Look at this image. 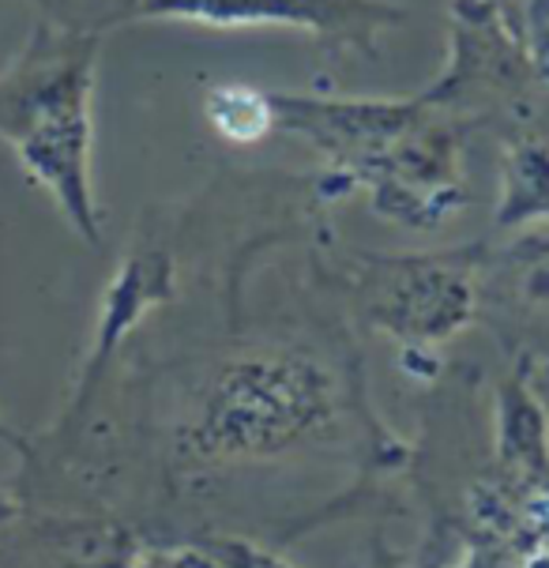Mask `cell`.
Instances as JSON below:
<instances>
[{
    "label": "cell",
    "instance_id": "obj_1",
    "mask_svg": "<svg viewBox=\"0 0 549 568\" xmlns=\"http://www.w3.org/2000/svg\"><path fill=\"white\" fill-rule=\"evenodd\" d=\"M94 34L80 27H34L0 69V143L61 204L87 245H99L91 200V83Z\"/></svg>",
    "mask_w": 549,
    "mask_h": 568
},
{
    "label": "cell",
    "instance_id": "obj_2",
    "mask_svg": "<svg viewBox=\"0 0 549 568\" xmlns=\"http://www.w3.org/2000/svg\"><path fill=\"white\" fill-rule=\"evenodd\" d=\"M332 410V384L309 358L256 354L218 373L177 445L200 464L272 459L327 426Z\"/></svg>",
    "mask_w": 549,
    "mask_h": 568
},
{
    "label": "cell",
    "instance_id": "obj_3",
    "mask_svg": "<svg viewBox=\"0 0 549 568\" xmlns=\"http://www.w3.org/2000/svg\"><path fill=\"white\" fill-rule=\"evenodd\" d=\"M8 531V557L27 568H129L143 546L140 538L102 513H57V508H27Z\"/></svg>",
    "mask_w": 549,
    "mask_h": 568
},
{
    "label": "cell",
    "instance_id": "obj_4",
    "mask_svg": "<svg viewBox=\"0 0 549 568\" xmlns=\"http://www.w3.org/2000/svg\"><path fill=\"white\" fill-rule=\"evenodd\" d=\"M207 121L218 136L234 143H253L272 129V105L253 87H215L207 99Z\"/></svg>",
    "mask_w": 549,
    "mask_h": 568
},
{
    "label": "cell",
    "instance_id": "obj_5",
    "mask_svg": "<svg viewBox=\"0 0 549 568\" xmlns=\"http://www.w3.org/2000/svg\"><path fill=\"white\" fill-rule=\"evenodd\" d=\"M200 546L215 557L218 568H294L283 557L260 550L253 542H241V538H204Z\"/></svg>",
    "mask_w": 549,
    "mask_h": 568
},
{
    "label": "cell",
    "instance_id": "obj_6",
    "mask_svg": "<svg viewBox=\"0 0 549 568\" xmlns=\"http://www.w3.org/2000/svg\"><path fill=\"white\" fill-rule=\"evenodd\" d=\"M129 568H218L204 546H177V550H140Z\"/></svg>",
    "mask_w": 549,
    "mask_h": 568
},
{
    "label": "cell",
    "instance_id": "obj_7",
    "mask_svg": "<svg viewBox=\"0 0 549 568\" xmlns=\"http://www.w3.org/2000/svg\"><path fill=\"white\" fill-rule=\"evenodd\" d=\"M19 513H23V505H19L16 489L0 483V527H8V524H12V519H16Z\"/></svg>",
    "mask_w": 549,
    "mask_h": 568
},
{
    "label": "cell",
    "instance_id": "obj_8",
    "mask_svg": "<svg viewBox=\"0 0 549 568\" xmlns=\"http://www.w3.org/2000/svg\"><path fill=\"white\" fill-rule=\"evenodd\" d=\"M0 440H4V445H12V448H19V440H23V433H16L12 426H8L4 418H0Z\"/></svg>",
    "mask_w": 549,
    "mask_h": 568
}]
</instances>
